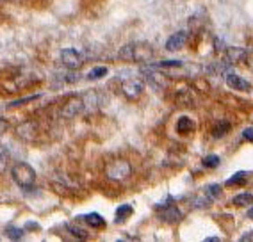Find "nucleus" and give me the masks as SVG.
Here are the masks:
<instances>
[{"instance_id": "18", "label": "nucleus", "mask_w": 253, "mask_h": 242, "mask_svg": "<svg viewBox=\"0 0 253 242\" xmlns=\"http://www.w3.org/2000/svg\"><path fill=\"white\" fill-rule=\"evenodd\" d=\"M228 130H230V123H228V121H219V123L214 126L212 135L216 139H219V137H223L225 134H228Z\"/></svg>"}, {"instance_id": "10", "label": "nucleus", "mask_w": 253, "mask_h": 242, "mask_svg": "<svg viewBox=\"0 0 253 242\" xmlns=\"http://www.w3.org/2000/svg\"><path fill=\"white\" fill-rule=\"evenodd\" d=\"M185 43H187V32L178 31L166 41V50H169V52H176V50L184 48Z\"/></svg>"}, {"instance_id": "11", "label": "nucleus", "mask_w": 253, "mask_h": 242, "mask_svg": "<svg viewBox=\"0 0 253 242\" xmlns=\"http://www.w3.org/2000/svg\"><path fill=\"white\" fill-rule=\"evenodd\" d=\"M244 57H246V52L243 48H239V46H230L226 50V63L228 64H237Z\"/></svg>"}, {"instance_id": "21", "label": "nucleus", "mask_w": 253, "mask_h": 242, "mask_svg": "<svg viewBox=\"0 0 253 242\" xmlns=\"http://www.w3.org/2000/svg\"><path fill=\"white\" fill-rule=\"evenodd\" d=\"M107 75V68L105 66H98V68H93L89 73H87V79L89 81H96V79H102V77Z\"/></svg>"}, {"instance_id": "12", "label": "nucleus", "mask_w": 253, "mask_h": 242, "mask_svg": "<svg viewBox=\"0 0 253 242\" xmlns=\"http://www.w3.org/2000/svg\"><path fill=\"white\" fill-rule=\"evenodd\" d=\"M81 219H84V223H87L89 226H93V228H105V219L100 214H96V212L86 214L84 217H81Z\"/></svg>"}, {"instance_id": "30", "label": "nucleus", "mask_w": 253, "mask_h": 242, "mask_svg": "<svg viewBox=\"0 0 253 242\" xmlns=\"http://www.w3.org/2000/svg\"><path fill=\"white\" fill-rule=\"evenodd\" d=\"M205 241H207V242H217V241H219V237H207Z\"/></svg>"}, {"instance_id": "22", "label": "nucleus", "mask_w": 253, "mask_h": 242, "mask_svg": "<svg viewBox=\"0 0 253 242\" xmlns=\"http://www.w3.org/2000/svg\"><path fill=\"white\" fill-rule=\"evenodd\" d=\"M219 162H221V159L217 157V155H207V157L204 159V167L214 169V167L219 166Z\"/></svg>"}, {"instance_id": "29", "label": "nucleus", "mask_w": 253, "mask_h": 242, "mask_svg": "<svg viewBox=\"0 0 253 242\" xmlns=\"http://www.w3.org/2000/svg\"><path fill=\"white\" fill-rule=\"evenodd\" d=\"M25 230H40V224H38V223H32V221H31V223L25 224Z\"/></svg>"}, {"instance_id": "9", "label": "nucleus", "mask_w": 253, "mask_h": 242, "mask_svg": "<svg viewBox=\"0 0 253 242\" xmlns=\"http://www.w3.org/2000/svg\"><path fill=\"white\" fill-rule=\"evenodd\" d=\"M82 111H84V102H82V96H77V98H72L66 102V105L61 111V116L73 118L77 116V114H81Z\"/></svg>"}, {"instance_id": "26", "label": "nucleus", "mask_w": 253, "mask_h": 242, "mask_svg": "<svg viewBox=\"0 0 253 242\" xmlns=\"http://www.w3.org/2000/svg\"><path fill=\"white\" fill-rule=\"evenodd\" d=\"M243 137L250 143H253V126H248V128H244L243 130Z\"/></svg>"}, {"instance_id": "4", "label": "nucleus", "mask_w": 253, "mask_h": 242, "mask_svg": "<svg viewBox=\"0 0 253 242\" xmlns=\"http://www.w3.org/2000/svg\"><path fill=\"white\" fill-rule=\"evenodd\" d=\"M61 63L68 68V70H79V68L84 64V57H82V54L79 50L64 48L63 52H61Z\"/></svg>"}, {"instance_id": "24", "label": "nucleus", "mask_w": 253, "mask_h": 242, "mask_svg": "<svg viewBox=\"0 0 253 242\" xmlns=\"http://www.w3.org/2000/svg\"><path fill=\"white\" fill-rule=\"evenodd\" d=\"M7 166V152L4 150V146H0V171H4Z\"/></svg>"}, {"instance_id": "1", "label": "nucleus", "mask_w": 253, "mask_h": 242, "mask_svg": "<svg viewBox=\"0 0 253 242\" xmlns=\"http://www.w3.org/2000/svg\"><path fill=\"white\" fill-rule=\"evenodd\" d=\"M120 59L132 61V63H148L154 57V50L148 43H130L120 50Z\"/></svg>"}, {"instance_id": "15", "label": "nucleus", "mask_w": 253, "mask_h": 242, "mask_svg": "<svg viewBox=\"0 0 253 242\" xmlns=\"http://www.w3.org/2000/svg\"><path fill=\"white\" fill-rule=\"evenodd\" d=\"M246 180H248V173H246V171H237L232 178L226 180V185H228V187H234V185H243V184H246Z\"/></svg>"}, {"instance_id": "23", "label": "nucleus", "mask_w": 253, "mask_h": 242, "mask_svg": "<svg viewBox=\"0 0 253 242\" xmlns=\"http://www.w3.org/2000/svg\"><path fill=\"white\" fill-rule=\"evenodd\" d=\"M155 68H182L180 61H161V63L154 64Z\"/></svg>"}, {"instance_id": "20", "label": "nucleus", "mask_w": 253, "mask_h": 242, "mask_svg": "<svg viewBox=\"0 0 253 242\" xmlns=\"http://www.w3.org/2000/svg\"><path fill=\"white\" fill-rule=\"evenodd\" d=\"M68 232L72 233L73 237H77V239H87L89 237V233H87L84 228H81V226H77V224H68Z\"/></svg>"}, {"instance_id": "16", "label": "nucleus", "mask_w": 253, "mask_h": 242, "mask_svg": "<svg viewBox=\"0 0 253 242\" xmlns=\"http://www.w3.org/2000/svg\"><path fill=\"white\" fill-rule=\"evenodd\" d=\"M204 194L209 198V200H211V202H214V200H217V198L221 196V185H219V184L207 185V187H205V191H204Z\"/></svg>"}, {"instance_id": "2", "label": "nucleus", "mask_w": 253, "mask_h": 242, "mask_svg": "<svg viewBox=\"0 0 253 242\" xmlns=\"http://www.w3.org/2000/svg\"><path fill=\"white\" fill-rule=\"evenodd\" d=\"M11 176H13L14 184H18L23 191L31 189L34 185V182H36V171L27 162H16L11 167Z\"/></svg>"}, {"instance_id": "19", "label": "nucleus", "mask_w": 253, "mask_h": 242, "mask_svg": "<svg viewBox=\"0 0 253 242\" xmlns=\"http://www.w3.org/2000/svg\"><path fill=\"white\" fill-rule=\"evenodd\" d=\"M23 233H25V230L16 228V226H7V228H5V235H7L11 241H20V239L23 237Z\"/></svg>"}, {"instance_id": "7", "label": "nucleus", "mask_w": 253, "mask_h": 242, "mask_svg": "<svg viewBox=\"0 0 253 242\" xmlns=\"http://www.w3.org/2000/svg\"><path fill=\"white\" fill-rule=\"evenodd\" d=\"M143 89H145V84H143V81H139V79H128V81H125L122 85L123 94L130 100L139 98Z\"/></svg>"}, {"instance_id": "31", "label": "nucleus", "mask_w": 253, "mask_h": 242, "mask_svg": "<svg viewBox=\"0 0 253 242\" xmlns=\"http://www.w3.org/2000/svg\"><path fill=\"white\" fill-rule=\"evenodd\" d=\"M246 215H248V219H253V206H252V208H250L248 214H246Z\"/></svg>"}, {"instance_id": "32", "label": "nucleus", "mask_w": 253, "mask_h": 242, "mask_svg": "<svg viewBox=\"0 0 253 242\" xmlns=\"http://www.w3.org/2000/svg\"><path fill=\"white\" fill-rule=\"evenodd\" d=\"M0 2H9V0H0Z\"/></svg>"}, {"instance_id": "27", "label": "nucleus", "mask_w": 253, "mask_h": 242, "mask_svg": "<svg viewBox=\"0 0 253 242\" xmlns=\"http://www.w3.org/2000/svg\"><path fill=\"white\" fill-rule=\"evenodd\" d=\"M7 128H9V123H7L5 120H2V118H0V135L4 134V132L7 130Z\"/></svg>"}, {"instance_id": "28", "label": "nucleus", "mask_w": 253, "mask_h": 242, "mask_svg": "<svg viewBox=\"0 0 253 242\" xmlns=\"http://www.w3.org/2000/svg\"><path fill=\"white\" fill-rule=\"evenodd\" d=\"M253 241V232H246L244 235H241V242H250Z\"/></svg>"}, {"instance_id": "17", "label": "nucleus", "mask_w": 253, "mask_h": 242, "mask_svg": "<svg viewBox=\"0 0 253 242\" xmlns=\"http://www.w3.org/2000/svg\"><path fill=\"white\" fill-rule=\"evenodd\" d=\"M235 206H246V205H252L253 203V194L250 193H243V194H237V196L232 200Z\"/></svg>"}, {"instance_id": "14", "label": "nucleus", "mask_w": 253, "mask_h": 242, "mask_svg": "<svg viewBox=\"0 0 253 242\" xmlns=\"http://www.w3.org/2000/svg\"><path fill=\"white\" fill-rule=\"evenodd\" d=\"M134 214V208H132V205H120L116 208V215H114V221H116L118 224L123 223V221H126L130 215Z\"/></svg>"}, {"instance_id": "3", "label": "nucleus", "mask_w": 253, "mask_h": 242, "mask_svg": "<svg viewBox=\"0 0 253 242\" xmlns=\"http://www.w3.org/2000/svg\"><path fill=\"white\" fill-rule=\"evenodd\" d=\"M141 73L145 75V81L148 82V84L152 85L154 89L161 91V89H164V87L168 85L166 77H164L163 73H159L155 66H152V68H141Z\"/></svg>"}, {"instance_id": "6", "label": "nucleus", "mask_w": 253, "mask_h": 242, "mask_svg": "<svg viewBox=\"0 0 253 242\" xmlns=\"http://www.w3.org/2000/svg\"><path fill=\"white\" fill-rule=\"evenodd\" d=\"M157 214L159 219L164 221V223H176V221L182 219V212L171 203L169 205H157Z\"/></svg>"}, {"instance_id": "8", "label": "nucleus", "mask_w": 253, "mask_h": 242, "mask_svg": "<svg viewBox=\"0 0 253 242\" xmlns=\"http://www.w3.org/2000/svg\"><path fill=\"white\" fill-rule=\"evenodd\" d=\"M226 85L234 91H241V93L252 91V84H250L246 79H243V77L235 75V73H228V75H226Z\"/></svg>"}, {"instance_id": "13", "label": "nucleus", "mask_w": 253, "mask_h": 242, "mask_svg": "<svg viewBox=\"0 0 253 242\" xmlns=\"http://www.w3.org/2000/svg\"><path fill=\"white\" fill-rule=\"evenodd\" d=\"M195 130V123H193V120L187 116H182L180 120L176 121V132L178 134H189V132Z\"/></svg>"}, {"instance_id": "25", "label": "nucleus", "mask_w": 253, "mask_h": 242, "mask_svg": "<svg viewBox=\"0 0 253 242\" xmlns=\"http://www.w3.org/2000/svg\"><path fill=\"white\" fill-rule=\"evenodd\" d=\"M40 98V94H34V96H29V98H22V100H16V102L9 103L11 107H18V105H22V103H27V102H32V100H38Z\"/></svg>"}, {"instance_id": "5", "label": "nucleus", "mask_w": 253, "mask_h": 242, "mask_svg": "<svg viewBox=\"0 0 253 242\" xmlns=\"http://www.w3.org/2000/svg\"><path fill=\"white\" fill-rule=\"evenodd\" d=\"M130 173L132 167L126 161H114L107 167V176L113 180H123L126 176H130Z\"/></svg>"}]
</instances>
